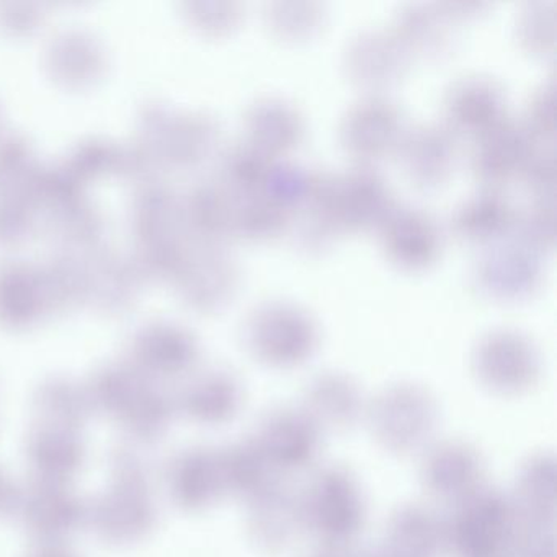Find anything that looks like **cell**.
<instances>
[{
	"mask_svg": "<svg viewBox=\"0 0 557 557\" xmlns=\"http://www.w3.org/2000/svg\"><path fill=\"white\" fill-rule=\"evenodd\" d=\"M518 524L511 498L482 485L443 518L445 549L456 557H505Z\"/></svg>",
	"mask_w": 557,
	"mask_h": 557,
	"instance_id": "6da1fadb",
	"label": "cell"
},
{
	"mask_svg": "<svg viewBox=\"0 0 557 557\" xmlns=\"http://www.w3.org/2000/svg\"><path fill=\"white\" fill-rule=\"evenodd\" d=\"M302 530L324 546H348L367 518V502L357 478L341 466L319 469L298 495Z\"/></svg>",
	"mask_w": 557,
	"mask_h": 557,
	"instance_id": "7a4b0ae2",
	"label": "cell"
},
{
	"mask_svg": "<svg viewBox=\"0 0 557 557\" xmlns=\"http://www.w3.org/2000/svg\"><path fill=\"white\" fill-rule=\"evenodd\" d=\"M243 342L250 357L267 367H298L318 347V324L295 302L265 301L244 321Z\"/></svg>",
	"mask_w": 557,
	"mask_h": 557,
	"instance_id": "3957f363",
	"label": "cell"
},
{
	"mask_svg": "<svg viewBox=\"0 0 557 557\" xmlns=\"http://www.w3.org/2000/svg\"><path fill=\"white\" fill-rule=\"evenodd\" d=\"M367 417L376 442L396 455L425 449L440 420L435 397L413 383L386 387L367 407Z\"/></svg>",
	"mask_w": 557,
	"mask_h": 557,
	"instance_id": "277c9868",
	"label": "cell"
},
{
	"mask_svg": "<svg viewBox=\"0 0 557 557\" xmlns=\"http://www.w3.org/2000/svg\"><path fill=\"white\" fill-rule=\"evenodd\" d=\"M472 370L482 386L513 396L536 383L541 371L540 351L523 332L495 329L475 344Z\"/></svg>",
	"mask_w": 557,
	"mask_h": 557,
	"instance_id": "5b68a950",
	"label": "cell"
},
{
	"mask_svg": "<svg viewBox=\"0 0 557 557\" xmlns=\"http://www.w3.org/2000/svg\"><path fill=\"white\" fill-rule=\"evenodd\" d=\"M472 288L492 301H521L533 295L544 280L543 256L510 237L482 247L471 267Z\"/></svg>",
	"mask_w": 557,
	"mask_h": 557,
	"instance_id": "8992f818",
	"label": "cell"
},
{
	"mask_svg": "<svg viewBox=\"0 0 557 557\" xmlns=\"http://www.w3.org/2000/svg\"><path fill=\"white\" fill-rule=\"evenodd\" d=\"M332 213L341 233L377 230L396 207L386 178L371 164H355L331 174L329 184Z\"/></svg>",
	"mask_w": 557,
	"mask_h": 557,
	"instance_id": "52a82bcc",
	"label": "cell"
},
{
	"mask_svg": "<svg viewBox=\"0 0 557 557\" xmlns=\"http://www.w3.org/2000/svg\"><path fill=\"white\" fill-rule=\"evenodd\" d=\"M403 112L384 96H370L355 102L342 116V146L360 164H371L393 154L406 133Z\"/></svg>",
	"mask_w": 557,
	"mask_h": 557,
	"instance_id": "ba28073f",
	"label": "cell"
},
{
	"mask_svg": "<svg viewBox=\"0 0 557 557\" xmlns=\"http://www.w3.org/2000/svg\"><path fill=\"white\" fill-rule=\"evenodd\" d=\"M410 54L391 30L367 28L350 38L344 51L345 74L373 96L396 86L407 74Z\"/></svg>",
	"mask_w": 557,
	"mask_h": 557,
	"instance_id": "9c48e42d",
	"label": "cell"
},
{
	"mask_svg": "<svg viewBox=\"0 0 557 557\" xmlns=\"http://www.w3.org/2000/svg\"><path fill=\"white\" fill-rule=\"evenodd\" d=\"M537 141L521 120L505 116L497 125L474 138L471 171L484 188L498 190L520 177Z\"/></svg>",
	"mask_w": 557,
	"mask_h": 557,
	"instance_id": "30bf717a",
	"label": "cell"
},
{
	"mask_svg": "<svg viewBox=\"0 0 557 557\" xmlns=\"http://www.w3.org/2000/svg\"><path fill=\"white\" fill-rule=\"evenodd\" d=\"M321 430L302 409H276L267 413L256 440L276 472L299 471L318 458Z\"/></svg>",
	"mask_w": 557,
	"mask_h": 557,
	"instance_id": "8fae6325",
	"label": "cell"
},
{
	"mask_svg": "<svg viewBox=\"0 0 557 557\" xmlns=\"http://www.w3.org/2000/svg\"><path fill=\"white\" fill-rule=\"evenodd\" d=\"M391 262L404 269H423L438 257L442 230L432 213L413 205H397L377 227Z\"/></svg>",
	"mask_w": 557,
	"mask_h": 557,
	"instance_id": "7c38bea8",
	"label": "cell"
},
{
	"mask_svg": "<svg viewBox=\"0 0 557 557\" xmlns=\"http://www.w3.org/2000/svg\"><path fill=\"white\" fill-rule=\"evenodd\" d=\"M445 125L456 136L478 138L507 116V99L497 81L466 76L451 84L443 100Z\"/></svg>",
	"mask_w": 557,
	"mask_h": 557,
	"instance_id": "4fadbf2b",
	"label": "cell"
},
{
	"mask_svg": "<svg viewBox=\"0 0 557 557\" xmlns=\"http://www.w3.org/2000/svg\"><path fill=\"white\" fill-rule=\"evenodd\" d=\"M396 152L410 181L436 187L455 171L459 138L445 123H422L406 129Z\"/></svg>",
	"mask_w": 557,
	"mask_h": 557,
	"instance_id": "5bb4252c",
	"label": "cell"
},
{
	"mask_svg": "<svg viewBox=\"0 0 557 557\" xmlns=\"http://www.w3.org/2000/svg\"><path fill=\"white\" fill-rule=\"evenodd\" d=\"M485 466L468 443L445 442L429 449L422 462V481L433 497L456 504L484 485Z\"/></svg>",
	"mask_w": 557,
	"mask_h": 557,
	"instance_id": "9a60e30c",
	"label": "cell"
},
{
	"mask_svg": "<svg viewBox=\"0 0 557 557\" xmlns=\"http://www.w3.org/2000/svg\"><path fill=\"white\" fill-rule=\"evenodd\" d=\"M181 267L182 292L195 308H221L239 286V267L221 246H201Z\"/></svg>",
	"mask_w": 557,
	"mask_h": 557,
	"instance_id": "2e32d148",
	"label": "cell"
},
{
	"mask_svg": "<svg viewBox=\"0 0 557 557\" xmlns=\"http://www.w3.org/2000/svg\"><path fill=\"white\" fill-rule=\"evenodd\" d=\"M246 141L275 159L293 151L305 136V116L282 97H262L244 113Z\"/></svg>",
	"mask_w": 557,
	"mask_h": 557,
	"instance_id": "e0dca14e",
	"label": "cell"
},
{
	"mask_svg": "<svg viewBox=\"0 0 557 557\" xmlns=\"http://www.w3.org/2000/svg\"><path fill=\"white\" fill-rule=\"evenodd\" d=\"M301 409L321 432L350 429L367 413L358 384L337 371L319 374L308 384Z\"/></svg>",
	"mask_w": 557,
	"mask_h": 557,
	"instance_id": "ac0fdd59",
	"label": "cell"
},
{
	"mask_svg": "<svg viewBox=\"0 0 557 557\" xmlns=\"http://www.w3.org/2000/svg\"><path fill=\"white\" fill-rule=\"evenodd\" d=\"M455 24L442 4L413 2L397 9L391 34L410 58H438L451 50Z\"/></svg>",
	"mask_w": 557,
	"mask_h": 557,
	"instance_id": "d6986e66",
	"label": "cell"
},
{
	"mask_svg": "<svg viewBox=\"0 0 557 557\" xmlns=\"http://www.w3.org/2000/svg\"><path fill=\"white\" fill-rule=\"evenodd\" d=\"M250 540L265 550L285 549L302 530L298 495L276 484L249 502Z\"/></svg>",
	"mask_w": 557,
	"mask_h": 557,
	"instance_id": "ffe728a7",
	"label": "cell"
},
{
	"mask_svg": "<svg viewBox=\"0 0 557 557\" xmlns=\"http://www.w3.org/2000/svg\"><path fill=\"white\" fill-rule=\"evenodd\" d=\"M513 211L500 190L482 188L455 208L449 226L466 243L491 246L508 237Z\"/></svg>",
	"mask_w": 557,
	"mask_h": 557,
	"instance_id": "44dd1931",
	"label": "cell"
},
{
	"mask_svg": "<svg viewBox=\"0 0 557 557\" xmlns=\"http://www.w3.org/2000/svg\"><path fill=\"white\" fill-rule=\"evenodd\" d=\"M445 550L443 518L420 505L397 508L386 527V557H438Z\"/></svg>",
	"mask_w": 557,
	"mask_h": 557,
	"instance_id": "7402d4cb",
	"label": "cell"
},
{
	"mask_svg": "<svg viewBox=\"0 0 557 557\" xmlns=\"http://www.w3.org/2000/svg\"><path fill=\"white\" fill-rule=\"evenodd\" d=\"M218 459L223 491L227 494L252 502L278 484V472L253 438L230 446Z\"/></svg>",
	"mask_w": 557,
	"mask_h": 557,
	"instance_id": "603a6c76",
	"label": "cell"
},
{
	"mask_svg": "<svg viewBox=\"0 0 557 557\" xmlns=\"http://www.w3.org/2000/svg\"><path fill=\"white\" fill-rule=\"evenodd\" d=\"M234 198L218 184H200L187 195L182 220L201 246H221L230 236Z\"/></svg>",
	"mask_w": 557,
	"mask_h": 557,
	"instance_id": "cb8c5ba5",
	"label": "cell"
},
{
	"mask_svg": "<svg viewBox=\"0 0 557 557\" xmlns=\"http://www.w3.org/2000/svg\"><path fill=\"white\" fill-rule=\"evenodd\" d=\"M513 502L520 521L553 524L556 513V462L553 456H534L521 466Z\"/></svg>",
	"mask_w": 557,
	"mask_h": 557,
	"instance_id": "d4e9b609",
	"label": "cell"
},
{
	"mask_svg": "<svg viewBox=\"0 0 557 557\" xmlns=\"http://www.w3.org/2000/svg\"><path fill=\"white\" fill-rule=\"evenodd\" d=\"M275 159L249 141H239L224 149L218 162V182L233 198L262 191Z\"/></svg>",
	"mask_w": 557,
	"mask_h": 557,
	"instance_id": "484cf974",
	"label": "cell"
},
{
	"mask_svg": "<svg viewBox=\"0 0 557 557\" xmlns=\"http://www.w3.org/2000/svg\"><path fill=\"white\" fill-rule=\"evenodd\" d=\"M288 211L265 191L234 198L231 233L247 240H267L285 233Z\"/></svg>",
	"mask_w": 557,
	"mask_h": 557,
	"instance_id": "4316f807",
	"label": "cell"
},
{
	"mask_svg": "<svg viewBox=\"0 0 557 557\" xmlns=\"http://www.w3.org/2000/svg\"><path fill=\"white\" fill-rule=\"evenodd\" d=\"M243 389L227 371H210L195 381L188 404L195 416L205 422H226L239 410Z\"/></svg>",
	"mask_w": 557,
	"mask_h": 557,
	"instance_id": "83f0119b",
	"label": "cell"
},
{
	"mask_svg": "<svg viewBox=\"0 0 557 557\" xmlns=\"http://www.w3.org/2000/svg\"><path fill=\"white\" fill-rule=\"evenodd\" d=\"M325 8L319 2H267L262 18L273 37L283 41H306L321 32Z\"/></svg>",
	"mask_w": 557,
	"mask_h": 557,
	"instance_id": "f1b7e54d",
	"label": "cell"
},
{
	"mask_svg": "<svg viewBox=\"0 0 557 557\" xmlns=\"http://www.w3.org/2000/svg\"><path fill=\"white\" fill-rule=\"evenodd\" d=\"M508 237L541 256L553 250L556 243L554 200L533 198L530 203L515 210Z\"/></svg>",
	"mask_w": 557,
	"mask_h": 557,
	"instance_id": "f546056e",
	"label": "cell"
},
{
	"mask_svg": "<svg viewBox=\"0 0 557 557\" xmlns=\"http://www.w3.org/2000/svg\"><path fill=\"white\" fill-rule=\"evenodd\" d=\"M515 37L528 53L553 54L556 45V2L533 0L520 9L515 22Z\"/></svg>",
	"mask_w": 557,
	"mask_h": 557,
	"instance_id": "4dcf8cb0",
	"label": "cell"
},
{
	"mask_svg": "<svg viewBox=\"0 0 557 557\" xmlns=\"http://www.w3.org/2000/svg\"><path fill=\"white\" fill-rule=\"evenodd\" d=\"M223 491L220 459L210 453H195L182 466V494L191 505L214 500Z\"/></svg>",
	"mask_w": 557,
	"mask_h": 557,
	"instance_id": "1f68e13d",
	"label": "cell"
},
{
	"mask_svg": "<svg viewBox=\"0 0 557 557\" xmlns=\"http://www.w3.org/2000/svg\"><path fill=\"white\" fill-rule=\"evenodd\" d=\"M216 139V123L210 116H184L175 126V159L182 164H197L213 151Z\"/></svg>",
	"mask_w": 557,
	"mask_h": 557,
	"instance_id": "d6a6232c",
	"label": "cell"
},
{
	"mask_svg": "<svg viewBox=\"0 0 557 557\" xmlns=\"http://www.w3.org/2000/svg\"><path fill=\"white\" fill-rule=\"evenodd\" d=\"M556 99L553 81H546L534 89L528 99L521 122L536 141H553L556 132Z\"/></svg>",
	"mask_w": 557,
	"mask_h": 557,
	"instance_id": "836d02e7",
	"label": "cell"
},
{
	"mask_svg": "<svg viewBox=\"0 0 557 557\" xmlns=\"http://www.w3.org/2000/svg\"><path fill=\"white\" fill-rule=\"evenodd\" d=\"M518 178L523 182L533 198L553 200L554 187H556V158H554L553 148L536 146Z\"/></svg>",
	"mask_w": 557,
	"mask_h": 557,
	"instance_id": "e575fe53",
	"label": "cell"
},
{
	"mask_svg": "<svg viewBox=\"0 0 557 557\" xmlns=\"http://www.w3.org/2000/svg\"><path fill=\"white\" fill-rule=\"evenodd\" d=\"M505 557H554L553 524L520 521Z\"/></svg>",
	"mask_w": 557,
	"mask_h": 557,
	"instance_id": "d590c367",
	"label": "cell"
},
{
	"mask_svg": "<svg viewBox=\"0 0 557 557\" xmlns=\"http://www.w3.org/2000/svg\"><path fill=\"white\" fill-rule=\"evenodd\" d=\"M190 15L195 24L211 34H224L233 30L243 18V5L236 2H220V4L190 5Z\"/></svg>",
	"mask_w": 557,
	"mask_h": 557,
	"instance_id": "8d00e7d4",
	"label": "cell"
},
{
	"mask_svg": "<svg viewBox=\"0 0 557 557\" xmlns=\"http://www.w3.org/2000/svg\"><path fill=\"white\" fill-rule=\"evenodd\" d=\"M312 557H322V554L318 553V554H314V556H312Z\"/></svg>",
	"mask_w": 557,
	"mask_h": 557,
	"instance_id": "74e56055",
	"label": "cell"
},
{
	"mask_svg": "<svg viewBox=\"0 0 557 557\" xmlns=\"http://www.w3.org/2000/svg\"><path fill=\"white\" fill-rule=\"evenodd\" d=\"M383 556H384V554H383ZM384 557H386V556H384Z\"/></svg>",
	"mask_w": 557,
	"mask_h": 557,
	"instance_id": "f35d334b",
	"label": "cell"
}]
</instances>
